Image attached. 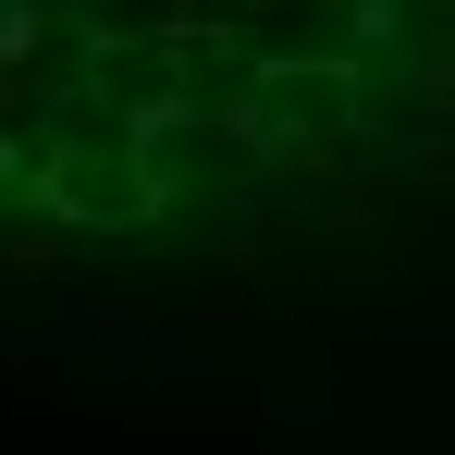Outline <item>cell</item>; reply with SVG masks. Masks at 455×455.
<instances>
[{
    "label": "cell",
    "mask_w": 455,
    "mask_h": 455,
    "mask_svg": "<svg viewBox=\"0 0 455 455\" xmlns=\"http://www.w3.org/2000/svg\"><path fill=\"white\" fill-rule=\"evenodd\" d=\"M357 111H370V62L357 50H246V75H234V124L259 148H320Z\"/></svg>",
    "instance_id": "cell-1"
},
{
    "label": "cell",
    "mask_w": 455,
    "mask_h": 455,
    "mask_svg": "<svg viewBox=\"0 0 455 455\" xmlns=\"http://www.w3.org/2000/svg\"><path fill=\"white\" fill-rule=\"evenodd\" d=\"M185 25V0H62V37L75 50H148Z\"/></svg>",
    "instance_id": "cell-2"
},
{
    "label": "cell",
    "mask_w": 455,
    "mask_h": 455,
    "mask_svg": "<svg viewBox=\"0 0 455 455\" xmlns=\"http://www.w3.org/2000/svg\"><path fill=\"white\" fill-rule=\"evenodd\" d=\"M25 50H37V12H25V0H0V75H12Z\"/></svg>",
    "instance_id": "cell-3"
},
{
    "label": "cell",
    "mask_w": 455,
    "mask_h": 455,
    "mask_svg": "<svg viewBox=\"0 0 455 455\" xmlns=\"http://www.w3.org/2000/svg\"><path fill=\"white\" fill-rule=\"evenodd\" d=\"M259 12H345V0H259Z\"/></svg>",
    "instance_id": "cell-4"
}]
</instances>
